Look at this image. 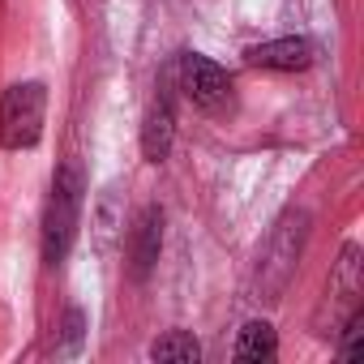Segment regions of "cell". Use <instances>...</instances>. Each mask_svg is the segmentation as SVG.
<instances>
[{"instance_id": "obj_3", "label": "cell", "mask_w": 364, "mask_h": 364, "mask_svg": "<svg viewBox=\"0 0 364 364\" xmlns=\"http://www.w3.org/2000/svg\"><path fill=\"white\" fill-rule=\"evenodd\" d=\"M43 112L48 90L43 82H18L0 99V146L5 150H31L43 137Z\"/></svg>"}, {"instance_id": "obj_10", "label": "cell", "mask_w": 364, "mask_h": 364, "mask_svg": "<svg viewBox=\"0 0 364 364\" xmlns=\"http://www.w3.org/2000/svg\"><path fill=\"white\" fill-rule=\"evenodd\" d=\"M338 355H343V360H360V355H364V313H360V309H351V317H347V326H343Z\"/></svg>"}, {"instance_id": "obj_2", "label": "cell", "mask_w": 364, "mask_h": 364, "mask_svg": "<svg viewBox=\"0 0 364 364\" xmlns=\"http://www.w3.org/2000/svg\"><path fill=\"white\" fill-rule=\"evenodd\" d=\"M304 240H309V210H287L274 232L266 236L262 245V257H257V291L266 300H279L300 266V253H304Z\"/></svg>"}, {"instance_id": "obj_4", "label": "cell", "mask_w": 364, "mask_h": 364, "mask_svg": "<svg viewBox=\"0 0 364 364\" xmlns=\"http://www.w3.org/2000/svg\"><path fill=\"white\" fill-rule=\"evenodd\" d=\"M180 90H185L202 112H223L232 103V77L210 56H180Z\"/></svg>"}, {"instance_id": "obj_1", "label": "cell", "mask_w": 364, "mask_h": 364, "mask_svg": "<svg viewBox=\"0 0 364 364\" xmlns=\"http://www.w3.org/2000/svg\"><path fill=\"white\" fill-rule=\"evenodd\" d=\"M82 198H86V180L77 163H65L52 176V193L43 206V266H60L77 240V223H82Z\"/></svg>"}, {"instance_id": "obj_11", "label": "cell", "mask_w": 364, "mask_h": 364, "mask_svg": "<svg viewBox=\"0 0 364 364\" xmlns=\"http://www.w3.org/2000/svg\"><path fill=\"white\" fill-rule=\"evenodd\" d=\"M65 338H69L65 351H77V343H82V313H77V309L65 313Z\"/></svg>"}, {"instance_id": "obj_7", "label": "cell", "mask_w": 364, "mask_h": 364, "mask_svg": "<svg viewBox=\"0 0 364 364\" xmlns=\"http://www.w3.org/2000/svg\"><path fill=\"white\" fill-rule=\"evenodd\" d=\"M171 137H176L171 99H167V95H154V103L146 107V120H141V154H146L150 163H163L167 150H171Z\"/></svg>"}, {"instance_id": "obj_8", "label": "cell", "mask_w": 364, "mask_h": 364, "mask_svg": "<svg viewBox=\"0 0 364 364\" xmlns=\"http://www.w3.org/2000/svg\"><path fill=\"white\" fill-rule=\"evenodd\" d=\"M150 360H163V364H198L202 360V347L189 330H167L163 338L150 343Z\"/></svg>"}, {"instance_id": "obj_5", "label": "cell", "mask_w": 364, "mask_h": 364, "mask_svg": "<svg viewBox=\"0 0 364 364\" xmlns=\"http://www.w3.org/2000/svg\"><path fill=\"white\" fill-rule=\"evenodd\" d=\"M159 249H163V210L146 206L129 228V274L146 279L159 262Z\"/></svg>"}, {"instance_id": "obj_9", "label": "cell", "mask_w": 364, "mask_h": 364, "mask_svg": "<svg viewBox=\"0 0 364 364\" xmlns=\"http://www.w3.org/2000/svg\"><path fill=\"white\" fill-rule=\"evenodd\" d=\"M279 351V338H274V326L270 321H249L236 338V360H274Z\"/></svg>"}, {"instance_id": "obj_6", "label": "cell", "mask_w": 364, "mask_h": 364, "mask_svg": "<svg viewBox=\"0 0 364 364\" xmlns=\"http://www.w3.org/2000/svg\"><path fill=\"white\" fill-rule=\"evenodd\" d=\"M313 56H317L313 43H309V39H296V35L257 43V48L245 52V60H249L253 69H274V73H300V69L313 65Z\"/></svg>"}]
</instances>
